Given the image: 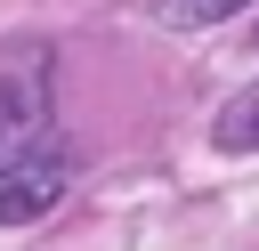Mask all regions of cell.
<instances>
[{"instance_id":"1","label":"cell","mask_w":259,"mask_h":251,"mask_svg":"<svg viewBox=\"0 0 259 251\" xmlns=\"http://www.w3.org/2000/svg\"><path fill=\"white\" fill-rule=\"evenodd\" d=\"M65 186H73V146H65V138H40V146L8 154V162H0V227L40 219Z\"/></svg>"},{"instance_id":"2","label":"cell","mask_w":259,"mask_h":251,"mask_svg":"<svg viewBox=\"0 0 259 251\" xmlns=\"http://www.w3.org/2000/svg\"><path fill=\"white\" fill-rule=\"evenodd\" d=\"M40 138H57V130H49V89L8 73V81H0V162L24 154V146H40Z\"/></svg>"},{"instance_id":"3","label":"cell","mask_w":259,"mask_h":251,"mask_svg":"<svg viewBox=\"0 0 259 251\" xmlns=\"http://www.w3.org/2000/svg\"><path fill=\"white\" fill-rule=\"evenodd\" d=\"M210 146H219V154H259V81H251V89H235V97L219 105Z\"/></svg>"},{"instance_id":"4","label":"cell","mask_w":259,"mask_h":251,"mask_svg":"<svg viewBox=\"0 0 259 251\" xmlns=\"http://www.w3.org/2000/svg\"><path fill=\"white\" fill-rule=\"evenodd\" d=\"M235 8H251V0H154L162 24H227Z\"/></svg>"}]
</instances>
